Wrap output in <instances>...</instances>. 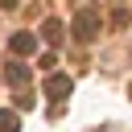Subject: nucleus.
Returning a JSON list of instances; mask_svg holds the SVG:
<instances>
[{"instance_id":"nucleus-1","label":"nucleus","mask_w":132,"mask_h":132,"mask_svg":"<svg viewBox=\"0 0 132 132\" xmlns=\"http://www.w3.org/2000/svg\"><path fill=\"white\" fill-rule=\"evenodd\" d=\"M103 29V21H99V12H91V8H82L78 16H74V37L78 41H91L95 33Z\"/></svg>"},{"instance_id":"nucleus-2","label":"nucleus","mask_w":132,"mask_h":132,"mask_svg":"<svg viewBox=\"0 0 132 132\" xmlns=\"http://www.w3.org/2000/svg\"><path fill=\"white\" fill-rule=\"evenodd\" d=\"M70 91H74L70 74H50V78H45V95H50V99H66Z\"/></svg>"},{"instance_id":"nucleus-3","label":"nucleus","mask_w":132,"mask_h":132,"mask_svg":"<svg viewBox=\"0 0 132 132\" xmlns=\"http://www.w3.org/2000/svg\"><path fill=\"white\" fill-rule=\"evenodd\" d=\"M12 54H33L37 50V33H12Z\"/></svg>"},{"instance_id":"nucleus-4","label":"nucleus","mask_w":132,"mask_h":132,"mask_svg":"<svg viewBox=\"0 0 132 132\" xmlns=\"http://www.w3.org/2000/svg\"><path fill=\"white\" fill-rule=\"evenodd\" d=\"M4 78H8V87H25V82H29V66L8 62V66H4Z\"/></svg>"},{"instance_id":"nucleus-5","label":"nucleus","mask_w":132,"mask_h":132,"mask_svg":"<svg viewBox=\"0 0 132 132\" xmlns=\"http://www.w3.org/2000/svg\"><path fill=\"white\" fill-rule=\"evenodd\" d=\"M41 37H45L50 45H58V41H62V21H58V16H50V21H41Z\"/></svg>"},{"instance_id":"nucleus-6","label":"nucleus","mask_w":132,"mask_h":132,"mask_svg":"<svg viewBox=\"0 0 132 132\" xmlns=\"http://www.w3.org/2000/svg\"><path fill=\"white\" fill-rule=\"evenodd\" d=\"M0 132H16V111H0Z\"/></svg>"},{"instance_id":"nucleus-7","label":"nucleus","mask_w":132,"mask_h":132,"mask_svg":"<svg viewBox=\"0 0 132 132\" xmlns=\"http://www.w3.org/2000/svg\"><path fill=\"white\" fill-rule=\"evenodd\" d=\"M111 25H116V29H124V25H128V12H124V8H116V12H111Z\"/></svg>"},{"instance_id":"nucleus-8","label":"nucleus","mask_w":132,"mask_h":132,"mask_svg":"<svg viewBox=\"0 0 132 132\" xmlns=\"http://www.w3.org/2000/svg\"><path fill=\"white\" fill-rule=\"evenodd\" d=\"M0 4H4V8H16V4H21V0H0Z\"/></svg>"}]
</instances>
